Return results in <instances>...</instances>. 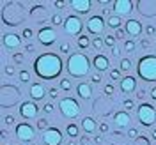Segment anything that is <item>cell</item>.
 Wrapping results in <instances>:
<instances>
[{
    "instance_id": "obj_1",
    "label": "cell",
    "mask_w": 156,
    "mask_h": 145,
    "mask_svg": "<svg viewBox=\"0 0 156 145\" xmlns=\"http://www.w3.org/2000/svg\"><path fill=\"white\" fill-rule=\"evenodd\" d=\"M62 60L55 53H43L34 60V73L41 80H53L62 73Z\"/></svg>"
},
{
    "instance_id": "obj_2",
    "label": "cell",
    "mask_w": 156,
    "mask_h": 145,
    "mask_svg": "<svg viewBox=\"0 0 156 145\" xmlns=\"http://www.w3.org/2000/svg\"><path fill=\"white\" fill-rule=\"evenodd\" d=\"M90 69V60L83 53H73L68 58V73L75 78H83L89 74Z\"/></svg>"
},
{
    "instance_id": "obj_3",
    "label": "cell",
    "mask_w": 156,
    "mask_h": 145,
    "mask_svg": "<svg viewBox=\"0 0 156 145\" xmlns=\"http://www.w3.org/2000/svg\"><path fill=\"white\" fill-rule=\"evenodd\" d=\"M136 74L144 81H156V55H144L138 60Z\"/></svg>"
},
{
    "instance_id": "obj_4",
    "label": "cell",
    "mask_w": 156,
    "mask_h": 145,
    "mask_svg": "<svg viewBox=\"0 0 156 145\" xmlns=\"http://www.w3.org/2000/svg\"><path fill=\"white\" fill-rule=\"evenodd\" d=\"M136 117H138V120H140V124L142 126H153L156 122V110L153 105H149V103H142L140 106L136 108Z\"/></svg>"
},
{
    "instance_id": "obj_5",
    "label": "cell",
    "mask_w": 156,
    "mask_h": 145,
    "mask_svg": "<svg viewBox=\"0 0 156 145\" xmlns=\"http://www.w3.org/2000/svg\"><path fill=\"white\" fill-rule=\"evenodd\" d=\"M58 108H60V113L66 117V119H76L80 115V105H78L76 99H73V97L60 99Z\"/></svg>"
},
{
    "instance_id": "obj_6",
    "label": "cell",
    "mask_w": 156,
    "mask_h": 145,
    "mask_svg": "<svg viewBox=\"0 0 156 145\" xmlns=\"http://www.w3.org/2000/svg\"><path fill=\"white\" fill-rule=\"evenodd\" d=\"M16 136L20 138V142L23 143H30L34 138H36V133H34V127L27 124V122H21L16 126Z\"/></svg>"
},
{
    "instance_id": "obj_7",
    "label": "cell",
    "mask_w": 156,
    "mask_h": 145,
    "mask_svg": "<svg viewBox=\"0 0 156 145\" xmlns=\"http://www.w3.org/2000/svg\"><path fill=\"white\" fill-rule=\"evenodd\" d=\"M64 32L69 34V36H76L82 32V27H83V23H82V19L78 18V16H68V18L64 19Z\"/></svg>"
},
{
    "instance_id": "obj_8",
    "label": "cell",
    "mask_w": 156,
    "mask_h": 145,
    "mask_svg": "<svg viewBox=\"0 0 156 145\" xmlns=\"http://www.w3.org/2000/svg\"><path fill=\"white\" fill-rule=\"evenodd\" d=\"M43 143L44 145H60L62 143V133L57 127H48L43 133Z\"/></svg>"
},
{
    "instance_id": "obj_9",
    "label": "cell",
    "mask_w": 156,
    "mask_h": 145,
    "mask_svg": "<svg viewBox=\"0 0 156 145\" xmlns=\"http://www.w3.org/2000/svg\"><path fill=\"white\" fill-rule=\"evenodd\" d=\"M37 39L43 46H51L55 43V39H57V34H55V30L51 27H43L37 32Z\"/></svg>"
},
{
    "instance_id": "obj_10",
    "label": "cell",
    "mask_w": 156,
    "mask_h": 145,
    "mask_svg": "<svg viewBox=\"0 0 156 145\" xmlns=\"http://www.w3.org/2000/svg\"><path fill=\"white\" fill-rule=\"evenodd\" d=\"M105 27H107V23H105L103 16H90L87 21V30L94 36H99L105 30Z\"/></svg>"
},
{
    "instance_id": "obj_11",
    "label": "cell",
    "mask_w": 156,
    "mask_h": 145,
    "mask_svg": "<svg viewBox=\"0 0 156 145\" xmlns=\"http://www.w3.org/2000/svg\"><path fill=\"white\" fill-rule=\"evenodd\" d=\"M112 7L114 11L117 12V16H128L129 12H131V7H133V4L129 2V0H115L114 4H112Z\"/></svg>"
},
{
    "instance_id": "obj_12",
    "label": "cell",
    "mask_w": 156,
    "mask_h": 145,
    "mask_svg": "<svg viewBox=\"0 0 156 145\" xmlns=\"http://www.w3.org/2000/svg\"><path fill=\"white\" fill-rule=\"evenodd\" d=\"M20 115L23 117V119H34V117H37V106H36V103H32V101L21 103Z\"/></svg>"
},
{
    "instance_id": "obj_13",
    "label": "cell",
    "mask_w": 156,
    "mask_h": 145,
    "mask_svg": "<svg viewBox=\"0 0 156 145\" xmlns=\"http://www.w3.org/2000/svg\"><path fill=\"white\" fill-rule=\"evenodd\" d=\"M69 5H71V9L75 11V12L87 14L89 11H90V7H92V2L90 0H71Z\"/></svg>"
},
{
    "instance_id": "obj_14",
    "label": "cell",
    "mask_w": 156,
    "mask_h": 145,
    "mask_svg": "<svg viewBox=\"0 0 156 145\" xmlns=\"http://www.w3.org/2000/svg\"><path fill=\"white\" fill-rule=\"evenodd\" d=\"M119 85H121V90L124 94H129V92H133L136 88V80H135V76H124L119 81Z\"/></svg>"
},
{
    "instance_id": "obj_15",
    "label": "cell",
    "mask_w": 156,
    "mask_h": 145,
    "mask_svg": "<svg viewBox=\"0 0 156 145\" xmlns=\"http://www.w3.org/2000/svg\"><path fill=\"white\" fill-rule=\"evenodd\" d=\"M124 30H126V34H129V36H140L142 23L138 19H128L126 25H124Z\"/></svg>"
},
{
    "instance_id": "obj_16",
    "label": "cell",
    "mask_w": 156,
    "mask_h": 145,
    "mask_svg": "<svg viewBox=\"0 0 156 145\" xmlns=\"http://www.w3.org/2000/svg\"><path fill=\"white\" fill-rule=\"evenodd\" d=\"M92 64H94V67L99 71V73H103V71H107L108 66H110V62H108V57L107 55H103V53H98L94 60H92Z\"/></svg>"
},
{
    "instance_id": "obj_17",
    "label": "cell",
    "mask_w": 156,
    "mask_h": 145,
    "mask_svg": "<svg viewBox=\"0 0 156 145\" xmlns=\"http://www.w3.org/2000/svg\"><path fill=\"white\" fill-rule=\"evenodd\" d=\"M114 122H115L117 127H126L131 122V117H129L128 112H117L115 115H114Z\"/></svg>"
},
{
    "instance_id": "obj_18",
    "label": "cell",
    "mask_w": 156,
    "mask_h": 145,
    "mask_svg": "<svg viewBox=\"0 0 156 145\" xmlns=\"http://www.w3.org/2000/svg\"><path fill=\"white\" fill-rule=\"evenodd\" d=\"M46 90H44V87L41 85V83H34L32 87H30V97L34 99V101H41V99H44V94Z\"/></svg>"
},
{
    "instance_id": "obj_19",
    "label": "cell",
    "mask_w": 156,
    "mask_h": 145,
    "mask_svg": "<svg viewBox=\"0 0 156 145\" xmlns=\"http://www.w3.org/2000/svg\"><path fill=\"white\" fill-rule=\"evenodd\" d=\"M4 44H5V48H18L20 44H21V39H20V36H16V34H5L4 36Z\"/></svg>"
},
{
    "instance_id": "obj_20",
    "label": "cell",
    "mask_w": 156,
    "mask_h": 145,
    "mask_svg": "<svg viewBox=\"0 0 156 145\" xmlns=\"http://www.w3.org/2000/svg\"><path fill=\"white\" fill-rule=\"evenodd\" d=\"M76 94H78V97H82V99H90V96H92L90 85H87V83H78Z\"/></svg>"
},
{
    "instance_id": "obj_21",
    "label": "cell",
    "mask_w": 156,
    "mask_h": 145,
    "mask_svg": "<svg viewBox=\"0 0 156 145\" xmlns=\"http://www.w3.org/2000/svg\"><path fill=\"white\" fill-rule=\"evenodd\" d=\"M82 127H83L85 133H94L96 127H98V124H96V120H94L92 117H85V119L82 120Z\"/></svg>"
},
{
    "instance_id": "obj_22",
    "label": "cell",
    "mask_w": 156,
    "mask_h": 145,
    "mask_svg": "<svg viewBox=\"0 0 156 145\" xmlns=\"http://www.w3.org/2000/svg\"><path fill=\"white\" fill-rule=\"evenodd\" d=\"M107 25L110 27V29L119 30V29H121V18H119V16H110L108 21H107Z\"/></svg>"
},
{
    "instance_id": "obj_23",
    "label": "cell",
    "mask_w": 156,
    "mask_h": 145,
    "mask_svg": "<svg viewBox=\"0 0 156 145\" xmlns=\"http://www.w3.org/2000/svg\"><path fill=\"white\" fill-rule=\"evenodd\" d=\"M76 43H78V46H80L82 50L89 48V44H90V41H89V37H87V36H83V34H82V36H78V37H76Z\"/></svg>"
},
{
    "instance_id": "obj_24",
    "label": "cell",
    "mask_w": 156,
    "mask_h": 145,
    "mask_svg": "<svg viewBox=\"0 0 156 145\" xmlns=\"http://www.w3.org/2000/svg\"><path fill=\"white\" fill-rule=\"evenodd\" d=\"M66 133H68L71 138H76V136H78V126H76V124H68Z\"/></svg>"
},
{
    "instance_id": "obj_25",
    "label": "cell",
    "mask_w": 156,
    "mask_h": 145,
    "mask_svg": "<svg viewBox=\"0 0 156 145\" xmlns=\"http://www.w3.org/2000/svg\"><path fill=\"white\" fill-rule=\"evenodd\" d=\"M37 129L39 131H43V129L46 131V129H48V120H46L44 117H41V119L37 120Z\"/></svg>"
},
{
    "instance_id": "obj_26",
    "label": "cell",
    "mask_w": 156,
    "mask_h": 145,
    "mask_svg": "<svg viewBox=\"0 0 156 145\" xmlns=\"http://www.w3.org/2000/svg\"><path fill=\"white\" fill-rule=\"evenodd\" d=\"M103 41H105V44L108 48H115V36H107Z\"/></svg>"
},
{
    "instance_id": "obj_27",
    "label": "cell",
    "mask_w": 156,
    "mask_h": 145,
    "mask_svg": "<svg viewBox=\"0 0 156 145\" xmlns=\"http://www.w3.org/2000/svg\"><path fill=\"white\" fill-rule=\"evenodd\" d=\"M18 78H20V81H21V83H27V81L30 80V74L27 73V71H20Z\"/></svg>"
},
{
    "instance_id": "obj_28",
    "label": "cell",
    "mask_w": 156,
    "mask_h": 145,
    "mask_svg": "<svg viewBox=\"0 0 156 145\" xmlns=\"http://www.w3.org/2000/svg\"><path fill=\"white\" fill-rule=\"evenodd\" d=\"M60 88H62V90H66V92H69V90H71V81H69L68 78L60 80Z\"/></svg>"
},
{
    "instance_id": "obj_29",
    "label": "cell",
    "mask_w": 156,
    "mask_h": 145,
    "mask_svg": "<svg viewBox=\"0 0 156 145\" xmlns=\"http://www.w3.org/2000/svg\"><path fill=\"white\" fill-rule=\"evenodd\" d=\"M131 69V62L128 58H122L121 60V71H129Z\"/></svg>"
},
{
    "instance_id": "obj_30",
    "label": "cell",
    "mask_w": 156,
    "mask_h": 145,
    "mask_svg": "<svg viewBox=\"0 0 156 145\" xmlns=\"http://www.w3.org/2000/svg\"><path fill=\"white\" fill-rule=\"evenodd\" d=\"M103 44H105V41L101 37H96L94 41H92V46H94V50H101L103 48Z\"/></svg>"
},
{
    "instance_id": "obj_31",
    "label": "cell",
    "mask_w": 156,
    "mask_h": 145,
    "mask_svg": "<svg viewBox=\"0 0 156 145\" xmlns=\"http://www.w3.org/2000/svg\"><path fill=\"white\" fill-rule=\"evenodd\" d=\"M124 50H126V51H133V50H135V41L128 39L126 43H124Z\"/></svg>"
},
{
    "instance_id": "obj_32",
    "label": "cell",
    "mask_w": 156,
    "mask_h": 145,
    "mask_svg": "<svg viewBox=\"0 0 156 145\" xmlns=\"http://www.w3.org/2000/svg\"><path fill=\"white\" fill-rule=\"evenodd\" d=\"M110 78L121 81V80H122V78H121V71H119V69H112V71H110Z\"/></svg>"
},
{
    "instance_id": "obj_33",
    "label": "cell",
    "mask_w": 156,
    "mask_h": 145,
    "mask_svg": "<svg viewBox=\"0 0 156 145\" xmlns=\"http://www.w3.org/2000/svg\"><path fill=\"white\" fill-rule=\"evenodd\" d=\"M51 23H53V25H64V19L60 18L58 14H53V16H51Z\"/></svg>"
},
{
    "instance_id": "obj_34",
    "label": "cell",
    "mask_w": 156,
    "mask_h": 145,
    "mask_svg": "<svg viewBox=\"0 0 156 145\" xmlns=\"http://www.w3.org/2000/svg\"><path fill=\"white\" fill-rule=\"evenodd\" d=\"M48 96L51 97V99H57V97H58V90H57L55 87H51V88L48 90Z\"/></svg>"
},
{
    "instance_id": "obj_35",
    "label": "cell",
    "mask_w": 156,
    "mask_h": 145,
    "mask_svg": "<svg viewBox=\"0 0 156 145\" xmlns=\"http://www.w3.org/2000/svg\"><path fill=\"white\" fill-rule=\"evenodd\" d=\"M60 51H62V53H69V51H71V46H69L68 43H62V44H60Z\"/></svg>"
},
{
    "instance_id": "obj_36",
    "label": "cell",
    "mask_w": 156,
    "mask_h": 145,
    "mask_svg": "<svg viewBox=\"0 0 156 145\" xmlns=\"http://www.w3.org/2000/svg\"><path fill=\"white\" fill-rule=\"evenodd\" d=\"M114 90H115V88H114V85H112V83H108V85H105V94H107V96H110V94H114Z\"/></svg>"
},
{
    "instance_id": "obj_37",
    "label": "cell",
    "mask_w": 156,
    "mask_h": 145,
    "mask_svg": "<svg viewBox=\"0 0 156 145\" xmlns=\"http://www.w3.org/2000/svg\"><path fill=\"white\" fill-rule=\"evenodd\" d=\"M12 60H14L16 64H21V62H23V53H14Z\"/></svg>"
},
{
    "instance_id": "obj_38",
    "label": "cell",
    "mask_w": 156,
    "mask_h": 145,
    "mask_svg": "<svg viewBox=\"0 0 156 145\" xmlns=\"http://www.w3.org/2000/svg\"><path fill=\"white\" fill-rule=\"evenodd\" d=\"M146 34H147V36H154V34H156V29L153 27V25H147V27H146Z\"/></svg>"
},
{
    "instance_id": "obj_39",
    "label": "cell",
    "mask_w": 156,
    "mask_h": 145,
    "mask_svg": "<svg viewBox=\"0 0 156 145\" xmlns=\"http://www.w3.org/2000/svg\"><path fill=\"white\" fill-rule=\"evenodd\" d=\"M124 36H126V30H122V29H119L115 32V39H124Z\"/></svg>"
},
{
    "instance_id": "obj_40",
    "label": "cell",
    "mask_w": 156,
    "mask_h": 145,
    "mask_svg": "<svg viewBox=\"0 0 156 145\" xmlns=\"http://www.w3.org/2000/svg\"><path fill=\"white\" fill-rule=\"evenodd\" d=\"M43 110H44V113H51V112H53V105H51V103H46V105L43 106Z\"/></svg>"
},
{
    "instance_id": "obj_41",
    "label": "cell",
    "mask_w": 156,
    "mask_h": 145,
    "mask_svg": "<svg viewBox=\"0 0 156 145\" xmlns=\"http://www.w3.org/2000/svg\"><path fill=\"white\" fill-rule=\"evenodd\" d=\"M21 36H23L25 39H30V37H32V30H30V29H23Z\"/></svg>"
},
{
    "instance_id": "obj_42",
    "label": "cell",
    "mask_w": 156,
    "mask_h": 145,
    "mask_svg": "<svg viewBox=\"0 0 156 145\" xmlns=\"http://www.w3.org/2000/svg\"><path fill=\"white\" fill-rule=\"evenodd\" d=\"M4 122H5L7 126H12V124H14V117H12V115H7L5 119H4Z\"/></svg>"
},
{
    "instance_id": "obj_43",
    "label": "cell",
    "mask_w": 156,
    "mask_h": 145,
    "mask_svg": "<svg viewBox=\"0 0 156 145\" xmlns=\"http://www.w3.org/2000/svg\"><path fill=\"white\" fill-rule=\"evenodd\" d=\"M122 106H124V110H131V108H133V101H131V99H126Z\"/></svg>"
},
{
    "instance_id": "obj_44",
    "label": "cell",
    "mask_w": 156,
    "mask_h": 145,
    "mask_svg": "<svg viewBox=\"0 0 156 145\" xmlns=\"http://www.w3.org/2000/svg\"><path fill=\"white\" fill-rule=\"evenodd\" d=\"M136 136H138V131H136V129H129V131H128V138L133 140V138H136Z\"/></svg>"
},
{
    "instance_id": "obj_45",
    "label": "cell",
    "mask_w": 156,
    "mask_h": 145,
    "mask_svg": "<svg viewBox=\"0 0 156 145\" xmlns=\"http://www.w3.org/2000/svg\"><path fill=\"white\" fill-rule=\"evenodd\" d=\"M90 81L92 83H101V74H94V76L90 78Z\"/></svg>"
},
{
    "instance_id": "obj_46",
    "label": "cell",
    "mask_w": 156,
    "mask_h": 145,
    "mask_svg": "<svg viewBox=\"0 0 156 145\" xmlns=\"http://www.w3.org/2000/svg\"><path fill=\"white\" fill-rule=\"evenodd\" d=\"M5 74L12 76V74H14V67H12V66H7V67H5Z\"/></svg>"
},
{
    "instance_id": "obj_47",
    "label": "cell",
    "mask_w": 156,
    "mask_h": 145,
    "mask_svg": "<svg viewBox=\"0 0 156 145\" xmlns=\"http://www.w3.org/2000/svg\"><path fill=\"white\" fill-rule=\"evenodd\" d=\"M119 55H121V50L117 48V46L115 48H112V57H119Z\"/></svg>"
},
{
    "instance_id": "obj_48",
    "label": "cell",
    "mask_w": 156,
    "mask_h": 145,
    "mask_svg": "<svg viewBox=\"0 0 156 145\" xmlns=\"http://www.w3.org/2000/svg\"><path fill=\"white\" fill-rule=\"evenodd\" d=\"M99 131H101V133H107L108 131V124H99Z\"/></svg>"
},
{
    "instance_id": "obj_49",
    "label": "cell",
    "mask_w": 156,
    "mask_h": 145,
    "mask_svg": "<svg viewBox=\"0 0 156 145\" xmlns=\"http://www.w3.org/2000/svg\"><path fill=\"white\" fill-rule=\"evenodd\" d=\"M144 96H146V90H142V88H140V90H138V94H136V97H138V99H144Z\"/></svg>"
},
{
    "instance_id": "obj_50",
    "label": "cell",
    "mask_w": 156,
    "mask_h": 145,
    "mask_svg": "<svg viewBox=\"0 0 156 145\" xmlns=\"http://www.w3.org/2000/svg\"><path fill=\"white\" fill-rule=\"evenodd\" d=\"M140 44H142V46H144V48H149V41H147V39H144V41H142V43H140Z\"/></svg>"
},
{
    "instance_id": "obj_51",
    "label": "cell",
    "mask_w": 156,
    "mask_h": 145,
    "mask_svg": "<svg viewBox=\"0 0 156 145\" xmlns=\"http://www.w3.org/2000/svg\"><path fill=\"white\" fill-rule=\"evenodd\" d=\"M66 5V2H55V7H64Z\"/></svg>"
},
{
    "instance_id": "obj_52",
    "label": "cell",
    "mask_w": 156,
    "mask_h": 145,
    "mask_svg": "<svg viewBox=\"0 0 156 145\" xmlns=\"http://www.w3.org/2000/svg\"><path fill=\"white\" fill-rule=\"evenodd\" d=\"M25 50L30 53V51H34V46H32V44H27V46H25Z\"/></svg>"
},
{
    "instance_id": "obj_53",
    "label": "cell",
    "mask_w": 156,
    "mask_h": 145,
    "mask_svg": "<svg viewBox=\"0 0 156 145\" xmlns=\"http://www.w3.org/2000/svg\"><path fill=\"white\" fill-rule=\"evenodd\" d=\"M151 97H153V99H156V87L151 90Z\"/></svg>"
},
{
    "instance_id": "obj_54",
    "label": "cell",
    "mask_w": 156,
    "mask_h": 145,
    "mask_svg": "<svg viewBox=\"0 0 156 145\" xmlns=\"http://www.w3.org/2000/svg\"><path fill=\"white\" fill-rule=\"evenodd\" d=\"M153 140H156V129L153 131Z\"/></svg>"
},
{
    "instance_id": "obj_55",
    "label": "cell",
    "mask_w": 156,
    "mask_h": 145,
    "mask_svg": "<svg viewBox=\"0 0 156 145\" xmlns=\"http://www.w3.org/2000/svg\"><path fill=\"white\" fill-rule=\"evenodd\" d=\"M11 145H12V143H11Z\"/></svg>"
}]
</instances>
